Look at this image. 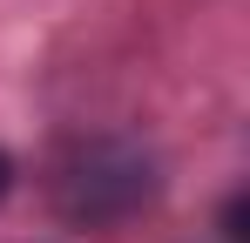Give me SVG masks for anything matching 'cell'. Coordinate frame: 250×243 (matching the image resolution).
<instances>
[{"instance_id": "obj_1", "label": "cell", "mask_w": 250, "mask_h": 243, "mask_svg": "<svg viewBox=\"0 0 250 243\" xmlns=\"http://www.w3.org/2000/svg\"><path fill=\"white\" fill-rule=\"evenodd\" d=\"M156 196V162L135 142H75L54 169V202L68 223H122Z\"/></svg>"}, {"instance_id": "obj_2", "label": "cell", "mask_w": 250, "mask_h": 243, "mask_svg": "<svg viewBox=\"0 0 250 243\" xmlns=\"http://www.w3.org/2000/svg\"><path fill=\"white\" fill-rule=\"evenodd\" d=\"M7 182H14V162H7V156H0V196H7Z\"/></svg>"}]
</instances>
